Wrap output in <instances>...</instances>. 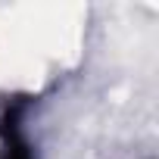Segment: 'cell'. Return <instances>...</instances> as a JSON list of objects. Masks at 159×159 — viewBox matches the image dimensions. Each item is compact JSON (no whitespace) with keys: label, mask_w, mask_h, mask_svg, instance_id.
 <instances>
[{"label":"cell","mask_w":159,"mask_h":159,"mask_svg":"<svg viewBox=\"0 0 159 159\" xmlns=\"http://www.w3.org/2000/svg\"><path fill=\"white\" fill-rule=\"evenodd\" d=\"M0 159H38L25 131V106L10 103L0 112Z\"/></svg>","instance_id":"obj_1"}]
</instances>
